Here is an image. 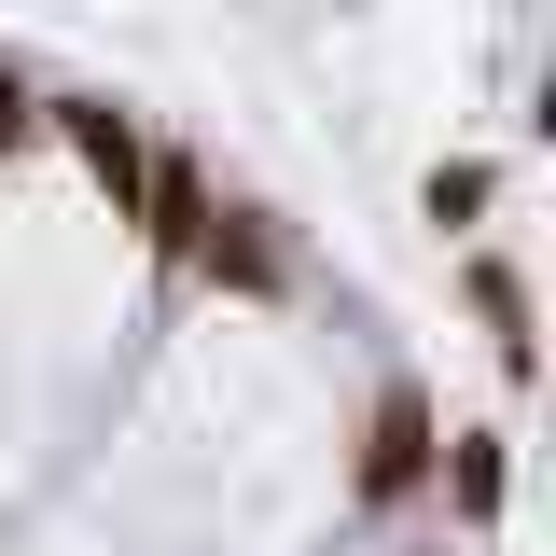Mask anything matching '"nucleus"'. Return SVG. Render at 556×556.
Listing matches in <instances>:
<instances>
[{"mask_svg": "<svg viewBox=\"0 0 556 556\" xmlns=\"http://www.w3.org/2000/svg\"><path fill=\"white\" fill-rule=\"evenodd\" d=\"M181 265H208L223 292H278V278H292V265H278V237L251 223V208H208V223H195V251H181Z\"/></svg>", "mask_w": 556, "mask_h": 556, "instance_id": "7ed1b4c3", "label": "nucleus"}, {"mask_svg": "<svg viewBox=\"0 0 556 556\" xmlns=\"http://www.w3.org/2000/svg\"><path fill=\"white\" fill-rule=\"evenodd\" d=\"M56 126H70V153L98 167V195H112V223H139V167H153V153H139V126L112 112V98H56Z\"/></svg>", "mask_w": 556, "mask_h": 556, "instance_id": "f03ea898", "label": "nucleus"}, {"mask_svg": "<svg viewBox=\"0 0 556 556\" xmlns=\"http://www.w3.org/2000/svg\"><path fill=\"white\" fill-rule=\"evenodd\" d=\"M431 445H445V431H431V390H390L376 431H362V501H417V486H431Z\"/></svg>", "mask_w": 556, "mask_h": 556, "instance_id": "f257e3e1", "label": "nucleus"}, {"mask_svg": "<svg viewBox=\"0 0 556 556\" xmlns=\"http://www.w3.org/2000/svg\"><path fill=\"white\" fill-rule=\"evenodd\" d=\"M195 223H208V167L195 153H153L139 167V237L153 251H195Z\"/></svg>", "mask_w": 556, "mask_h": 556, "instance_id": "20e7f679", "label": "nucleus"}, {"mask_svg": "<svg viewBox=\"0 0 556 556\" xmlns=\"http://www.w3.org/2000/svg\"><path fill=\"white\" fill-rule=\"evenodd\" d=\"M42 126V98H28V84H14V70H0V153H14V139Z\"/></svg>", "mask_w": 556, "mask_h": 556, "instance_id": "6e6552de", "label": "nucleus"}, {"mask_svg": "<svg viewBox=\"0 0 556 556\" xmlns=\"http://www.w3.org/2000/svg\"><path fill=\"white\" fill-rule=\"evenodd\" d=\"M431 473H445V501H459V515H501V486H515V459H501V431H445V445H431Z\"/></svg>", "mask_w": 556, "mask_h": 556, "instance_id": "39448f33", "label": "nucleus"}, {"mask_svg": "<svg viewBox=\"0 0 556 556\" xmlns=\"http://www.w3.org/2000/svg\"><path fill=\"white\" fill-rule=\"evenodd\" d=\"M473 306H486V334H501V376L529 390V376H543V348H529V278H515V265H473Z\"/></svg>", "mask_w": 556, "mask_h": 556, "instance_id": "423d86ee", "label": "nucleus"}, {"mask_svg": "<svg viewBox=\"0 0 556 556\" xmlns=\"http://www.w3.org/2000/svg\"><path fill=\"white\" fill-rule=\"evenodd\" d=\"M486 195H501V181H486L473 153H459V167H431V223H473V208H486Z\"/></svg>", "mask_w": 556, "mask_h": 556, "instance_id": "0eeeda50", "label": "nucleus"}]
</instances>
